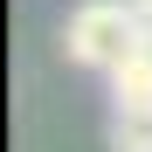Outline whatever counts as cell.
<instances>
[{
	"label": "cell",
	"instance_id": "1",
	"mask_svg": "<svg viewBox=\"0 0 152 152\" xmlns=\"http://www.w3.org/2000/svg\"><path fill=\"white\" fill-rule=\"evenodd\" d=\"M138 48H145V21L132 14V0H83L69 14V28H62V56L76 69H104L111 76Z\"/></svg>",
	"mask_w": 152,
	"mask_h": 152
},
{
	"label": "cell",
	"instance_id": "3",
	"mask_svg": "<svg viewBox=\"0 0 152 152\" xmlns=\"http://www.w3.org/2000/svg\"><path fill=\"white\" fill-rule=\"evenodd\" d=\"M111 152H152V118L111 111Z\"/></svg>",
	"mask_w": 152,
	"mask_h": 152
},
{
	"label": "cell",
	"instance_id": "2",
	"mask_svg": "<svg viewBox=\"0 0 152 152\" xmlns=\"http://www.w3.org/2000/svg\"><path fill=\"white\" fill-rule=\"evenodd\" d=\"M111 111L152 118V48H138V56H124V62L111 69Z\"/></svg>",
	"mask_w": 152,
	"mask_h": 152
}]
</instances>
